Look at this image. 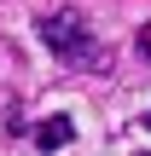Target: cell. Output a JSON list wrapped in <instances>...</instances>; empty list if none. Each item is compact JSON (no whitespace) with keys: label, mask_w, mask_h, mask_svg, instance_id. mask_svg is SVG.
Returning <instances> with one entry per match:
<instances>
[{"label":"cell","mask_w":151,"mask_h":156,"mask_svg":"<svg viewBox=\"0 0 151 156\" xmlns=\"http://www.w3.org/2000/svg\"><path fill=\"white\" fill-rule=\"evenodd\" d=\"M140 52H151V29H140Z\"/></svg>","instance_id":"cell-3"},{"label":"cell","mask_w":151,"mask_h":156,"mask_svg":"<svg viewBox=\"0 0 151 156\" xmlns=\"http://www.w3.org/2000/svg\"><path fill=\"white\" fill-rule=\"evenodd\" d=\"M145 127H151V110H145Z\"/></svg>","instance_id":"cell-4"},{"label":"cell","mask_w":151,"mask_h":156,"mask_svg":"<svg viewBox=\"0 0 151 156\" xmlns=\"http://www.w3.org/2000/svg\"><path fill=\"white\" fill-rule=\"evenodd\" d=\"M70 139H76L70 116H52V122H41V127H35V145H41V151H64Z\"/></svg>","instance_id":"cell-2"},{"label":"cell","mask_w":151,"mask_h":156,"mask_svg":"<svg viewBox=\"0 0 151 156\" xmlns=\"http://www.w3.org/2000/svg\"><path fill=\"white\" fill-rule=\"evenodd\" d=\"M41 41H47L52 58H64V64H76V69H105V64H111V52L99 46V35H87V17H81L76 6L41 17Z\"/></svg>","instance_id":"cell-1"}]
</instances>
